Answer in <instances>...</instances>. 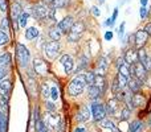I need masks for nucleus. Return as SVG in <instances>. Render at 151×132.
Instances as JSON below:
<instances>
[{
  "mask_svg": "<svg viewBox=\"0 0 151 132\" xmlns=\"http://www.w3.org/2000/svg\"><path fill=\"white\" fill-rule=\"evenodd\" d=\"M83 32H85V24L82 21H74L72 28L66 33L68 34V42H77L83 34Z\"/></svg>",
  "mask_w": 151,
  "mask_h": 132,
  "instance_id": "nucleus-4",
  "label": "nucleus"
},
{
  "mask_svg": "<svg viewBox=\"0 0 151 132\" xmlns=\"http://www.w3.org/2000/svg\"><path fill=\"white\" fill-rule=\"evenodd\" d=\"M41 95L44 96L45 99H48L50 96V88L48 87L47 83H42L41 85Z\"/></svg>",
  "mask_w": 151,
  "mask_h": 132,
  "instance_id": "nucleus-35",
  "label": "nucleus"
},
{
  "mask_svg": "<svg viewBox=\"0 0 151 132\" xmlns=\"http://www.w3.org/2000/svg\"><path fill=\"white\" fill-rule=\"evenodd\" d=\"M49 11L50 9L45 4L39 3V4H36L33 7V9H32V15H33V17L36 19V20H45V19L49 16Z\"/></svg>",
  "mask_w": 151,
  "mask_h": 132,
  "instance_id": "nucleus-8",
  "label": "nucleus"
},
{
  "mask_svg": "<svg viewBox=\"0 0 151 132\" xmlns=\"http://www.w3.org/2000/svg\"><path fill=\"white\" fill-rule=\"evenodd\" d=\"M40 119H41V116H40V108H39V106H36L33 110V124L36 126V123L39 122Z\"/></svg>",
  "mask_w": 151,
  "mask_h": 132,
  "instance_id": "nucleus-36",
  "label": "nucleus"
},
{
  "mask_svg": "<svg viewBox=\"0 0 151 132\" xmlns=\"http://www.w3.org/2000/svg\"><path fill=\"white\" fill-rule=\"evenodd\" d=\"M139 1H141V5H142V7H146L147 3H149V0H139Z\"/></svg>",
  "mask_w": 151,
  "mask_h": 132,
  "instance_id": "nucleus-54",
  "label": "nucleus"
},
{
  "mask_svg": "<svg viewBox=\"0 0 151 132\" xmlns=\"http://www.w3.org/2000/svg\"><path fill=\"white\" fill-rule=\"evenodd\" d=\"M73 132H88V128H86L85 126L80 124V126H77V127H74Z\"/></svg>",
  "mask_w": 151,
  "mask_h": 132,
  "instance_id": "nucleus-45",
  "label": "nucleus"
},
{
  "mask_svg": "<svg viewBox=\"0 0 151 132\" xmlns=\"http://www.w3.org/2000/svg\"><path fill=\"white\" fill-rule=\"evenodd\" d=\"M147 13H149V9H147L146 7H141V9H139V16H141V19H146Z\"/></svg>",
  "mask_w": 151,
  "mask_h": 132,
  "instance_id": "nucleus-43",
  "label": "nucleus"
},
{
  "mask_svg": "<svg viewBox=\"0 0 151 132\" xmlns=\"http://www.w3.org/2000/svg\"><path fill=\"white\" fill-rule=\"evenodd\" d=\"M39 34H40L39 29L35 28V26H29V28L25 29L24 36H25L27 40H35V39H37V37H39Z\"/></svg>",
  "mask_w": 151,
  "mask_h": 132,
  "instance_id": "nucleus-24",
  "label": "nucleus"
},
{
  "mask_svg": "<svg viewBox=\"0 0 151 132\" xmlns=\"http://www.w3.org/2000/svg\"><path fill=\"white\" fill-rule=\"evenodd\" d=\"M125 21H122V24L119 25V29H118V36H119V40L123 39V36H125Z\"/></svg>",
  "mask_w": 151,
  "mask_h": 132,
  "instance_id": "nucleus-42",
  "label": "nucleus"
},
{
  "mask_svg": "<svg viewBox=\"0 0 151 132\" xmlns=\"http://www.w3.org/2000/svg\"><path fill=\"white\" fill-rule=\"evenodd\" d=\"M99 126V128H102V130H107L110 132H118V128L115 127V124L113 123L111 119H107V118H105V119L99 120V122H97Z\"/></svg>",
  "mask_w": 151,
  "mask_h": 132,
  "instance_id": "nucleus-19",
  "label": "nucleus"
},
{
  "mask_svg": "<svg viewBox=\"0 0 151 132\" xmlns=\"http://www.w3.org/2000/svg\"><path fill=\"white\" fill-rule=\"evenodd\" d=\"M93 85H96L97 87L101 90V93L104 94L105 88H106V79H105V75H98L96 74V79H94V83Z\"/></svg>",
  "mask_w": 151,
  "mask_h": 132,
  "instance_id": "nucleus-23",
  "label": "nucleus"
},
{
  "mask_svg": "<svg viewBox=\"0 0 151 132\" xmlns=\"http://www.w3.org/2000/svg\"><path fill=\"white\" fill-rule=\"evenodd\" d=\"M50 98H52V101H57L58 99V90L56 86L50 87Z\"/></svg>",
  "mask_w": 151,
  "mask_h": 132,
  "instance_id": "nucleus-39",
  "label": "nucleus"
},
{
  "mask_svg": "<svg viewBox=\"0 0 151 132\" xmlns=\"http://www.w3.org/2000/svg\"><path fill=\"white\" fill-rule=\"evenodd\" d=\"M83 79H85L86 85H93L94 79H96V73L94 71H88L86 74H83Z\"/></svg>",
  "mask_w": 151,
  "mask_h": 132,
  "instance_id": "nucleus-32",
  "label": "nucleus"
},
{
  "mask_svg": "<svg viewBox=\"0 0 151 132\" xmlns=\"http://www.w3.org/2000/svg\"><path fill=\"white\" fill-rule=\"evenodd\" d=\"M35 130H36V132H49V130H48L47 124H45L44 119H40L39 122L36 123V126H35Z\"/></svg>",
  "mask_w": 151,
  "mask_h": 132,
  "instance_id": "nucleus-29",
  "label": "nucleus"
},
{
  "mask_svg": "<svg viewBox=\"0 0 151 132\" xmlns=\"http://www.w3.org/2000/svg\"><path fill=\"white\" fill-rule=\"evenodd\" d=\"M131 111H133V110H130L127 106H125V104H123L122 110H121V114H119V119H121V122H126V120L130 119V116H131Z\"/></svg>",
  "mask_w": 151,
  "mask_h": 132,
  "instance_id": "nucleus-27",
  "label": "nucleus"
},
{
  "mask_svg": "<svg viewBox=\"0 0 151 132\" xmlns=\"http://www.w3.org/2000/svg\"><path fill=\"white\" fill-rule=\"evenodd\" d=\"M129 67H130V74H131V77H135L137 79H139L142 83L146 81L147 75H149V70H147L146 67L142 65L139 61H137L135 64L130 65Z\"/></svg>",
  "mask_w": 151,
  "mask_h": 132,
  "instance_id": "nucleus-6",
  "label": "nucleus"
},
{
  "mask_svg": "<svg viewBox=\"0 0 151 132\" xmlns=\"http://www.w3.org/2000/svg\"><path fill=\"white\" fill-rule=\"evenodd\" d=\"M88 62H89L88 58H86L85 56H81V61H80L81 65H78V70H77V71H80V70H82V69H85V67H88Z\"/></svg>",
  "mask_w": 151,
  "mask_h": 132,
  "instance_id": "nucleus-37",
  "label": "nucleus"
},
{
  "mask_svg": "<svg viewBox=\"0 0 151 132\" xmlns=\"http://www.w3.org/2000/svg\"><path fill=\"white\" fill-rule=\"evenodd\" d=\"M5 74H7V69L5 67H0V81L5 77Z\"/></svg>",
  "mask_w": 151,
  "mask_h": 132,
  "instance_id": "nucleus-49",
  "label": "nucleus"
},
{
  "mask_svg": "<svg viewBox=\"0 0 151 132\" xmlns=\"http://www.w3.org/2000/svg\"><path fill=\"white\" fill-rule=\"evenodd\" d=\"M45 1H47V3H49V4H50V3H52L53 0H45Z\"/></svg>",
  "mask_w": 151,
  "mask_h": 132,
  "instance_id": "nucleus-58",
  "label": "nucleus"
},
{
  "mask_svg": "<svg viewBox=\"0 0 151 132\" xmlns=\"http://www.w3.org/2000/svg\"><path fill=\"white\" fill-rule=\"evenodd\" d=\"M127 1H129V0H121V1H119V5H121V4H126Z\"/></svg>",
  "mask_w": 151,
  "mask_h": 132,
  "instance_id": "nucleus-56",
  "label": "nucleus"
},
{
  "mask_svg": "<svg viewBox=\"0 0 151 132\" xmlns=\"http://www.w3.org/2000/svg\"><path fill=\"white\" fill-rule=\"evenodd\" d=\"M33 69L36 74L39 75H47L48 74V64L42 58H35L33 60Z\"/></svg>",
  "mask_w": 151,
  "mask_h": 132,
  "instance_id": "nucleus-11",
  "label": "nucleus"
},
{
  "mask_svg": "<svg viewBox=\"0 0 151 132\" xmlns=\"http://www.w3.org/2000/svg\"><path fill=\"white\" fill-rule=\"evenodd\" d=\"M123 64H125V60H123V57H119V58L117 60V64H115V66L119 67V66H122Z\"/></svg>",
  "mask_w": 151,
  "mask_h": 132,
  "instance_id": "nucleus-50",
  "label": "nucleus"
},
{
  "mask_svg": "<svg viewBox=\"0 0 151 132\" xmlns=\"http://www.w3.org/2000/svg\"><path fill=\"white\" fill-rule=\"evenodd\" d=\"M69 1H70V0H53V1L50 3V5H52L53 8H65V7H68Z\"/></svg>",
  "mask_w": 151,
  "mask_h": 132,
  "instance_id": "nucleus-31",
  "label": "nucleus"
},
{
  "mask_svg": "<svg viewBox=\"0 0 151 132\" xmlns=\"http://www.w3.org/2000/svg\"><path fill=\"white\" fill-rule=\"evenodd\" d=\"M149 34H147V32L145 31V29H138V31L134 33V45H135V48H143L145 45H146L147 40H149Z\"/></svg>",
  "mask_w": 151,
  "mask_h": 132,
  "instance_id": "nucleus-9",
  "label": "nucleus"
},
{
  "mask_svg": "<svg viewBox=\"0 0 151 132\" xmlns=\"http://www.w3.org/2000/svg\"><path fill=\"white\" fill-rule=\"evenodd\" d=\"M107 67H109V64H107V60L105 57H99L98 61H97V66H96V73L98 75H105L107 71Z\"/></svg>",
  "mask_w": 151,
  "mask_h": 132,
  "instance_id": "nucleus-18",
  "label": "nucleus"
},
{
  "mask_svg": "<svg viewBox=\"0 0 151 132\" xmlns=\"http://www.w3.org/2000/svg\"><path fill=\"white\" fill-rule=\"evenodd\" d=\"M111 91H113L114 94H117L118 91H121L119 86H118V81H117V78H114V79H113V83H111Z\"/></svg>",
  "mask_w": 151,
  "mask_h": 132,
  "instance_id": "nucleus-41",
  "label": "nucleus"
},
{
  "mask_svg": "<svg viewBox=\"0 0 151 132\" xmlns=\"http://www.w3.org/2000/svg\"><path fill=\"white\" fill-rule=\"evenodd\" d=\"M150 64H151V57H150Z\"/></svg>",
  "mask_w": 151,
  "mask_h": 132,
  "instance_id": "nucleus-60",
  "label": "nucleus"
},
{
  "mask_svg": "<svg viewBox=\"0 0 151 132\" xmlns=\"http://www.w3.org/2000/svg\"><path fill=\"white\" fill-rule=\"evenodd\" d=\"M60 62L63 64L64 66V71H65V74H70L72 70L74 69V60L72 56L69 54H63L60 58Z\"/></svg>",
  "mask_w": 151,
  "mask_h": 132,
  "instance_id": "nucleus-12",
  "label": "nucleus"
},
{
  "mask_svg": "<svg viewBox=\"0 0 151 132\" xmlns=\"http://www.w3.org/2000/svg\"><path fill=\"white\" fill-rule=\"evenodd\" d=\"M86 87V82L83 79V75H77L69 82L68 85V94L70 96H78L83 93Z\"/></svg>",
  "mask_w": 151,
  "mask_h": 132,
  "instance_id": "nucleus-1",
  "label": "nucleus"
},
{
  "mask_svg": "<svg viewBox=\"0 0 151 132\" xmlns=\"http://www.w3.org/2000/svg\"><path fill=\"white\" fill-rule=\"evenodd\" d=\"M90 108H89V106H85V104H82V106L78 108L77 114H76V120L80 123H85L88 122L89 119H90Z\"/></svg>",
  "mask_w": 151,
  "mask_h": 132,
  "instance_id": "nucleus-10",
  "label": "nucleus"
},
{
  "mask_svg": "<svg viewBox=\"0 0 151 132\" xmlns=\"http://www.w3.org/2000/svg\"><path fill=\"white\" fill-rule=\"evenodd\" d=\"M145 31L147 32V34H149V36H151V23H147L146 24V26H145Z\"/></svg>",
  "mask_w": 151,
  "mask_h": 132,
  "instance_id": "nucleus-52",
  "label": "nucleus"
},
{
  "mask_svg": "<svg viewBox=\"0 0 151 132\" xmlns=\"http://www.w3.org/2000/svg\"><path fill=\"white\" fill-rule=\"evenodd\" d=\"M74 24V19L73 16H66V17H64L61 21H58L57 23V28L61 31V33H68L69 29L72 28V25Z\"/></svg>",
  "mask_w": 151,
  "mask_h": 132,
  "instance_id": "nucleus-13",
  "label": "nucleus"
},
{
  "mask_svg": "<svg viewBox=\"0 0 151 132\" xmlns=\"http://www.w3.org/2000/svg\"><path fill=\"white\" fill-rule=\"evenodd\" d=\"M9 42V37H8L7 32H3L0 31V46H4Z\"/></svg>",
  "mask_w": 151,
  "mask_h": 132,
  "instance_id": "nucleus-34",
  "label": "nucleus"
},
{
  "mask_svg": "<svg viewBox=\"0 0 151 132\" xmlns=\"http://www.w3.org/2000/svg\"><path fill=\"white\" fill-rule=\"evenodd\" d=\"M105 40L106 41H111L113 40V37H114V34H113V32L111 31H107V32H105Z\"/></svg>",
  "mask_w": 151,
  "mask_h": 132,
  "instance_id": "nucleus-46",
  "label": "nucleus"
},
{
  "mask_svg": "<svg viewBox=\"0 0 151 132\" xmlns=\"http://www.w3.org/2000/svg\"><path fill=\"white\" fill-rule=\"evenodd\" d=\"M45 108H47V111L48 112H56V104L53 103V102H49V101H47L45 102Z\"/></svg>",
  "mask_w": 151,
  "mask_h": 132,
  "instance_id": "nucleus-38",
  "label": "nucleus"
},
{
  "mask_svg": "<svg viewBox=\"0 0 151 132\" xmlns=\"http://www.w3.org/2000/svg\"><path fill=\"white\" fill-rule=\"evenodd\" d=\"M0 11L1 12L7 11V0H0Z\"/></svg>",
  "mask_w": 151,
  "mask_h": 132,
  "instance_id": "nucleus-47",
  "label": "nucleus"
},
{
  "mask_svg": "<svg viewBox=\"0 0 151 132\" xmlns=\"http://www.w3.org/2000/svg\"><path fill=\"white\" fill-rule=\"evenodd\" d=\"M0 26H1V31L3 32H7L8 31V28H9V21H8V19L7 17H4L1 20V24H0Z\"/></svg>",
  "mask_w": 151,
  "mask_h": 132,
  "instance_id": "nucleus-40",
  "label": "nucleus"
},
{
  "mask_svg": "<svg viewBox=\"0 0 151 132\" xmlns=\"http://www.w3.org/2000/svg\"><path fill=\"white\" fill-rule=\"evenodd\" d=\"M60 42L58 41H49V42H45L44 45H42V53H44V56L48 58V60H55L56 57H57L58 52H60Z\"/></svg>",
  "mask_w": 151,
  "mask_h": 132,
  "instance_id": "nucleus-5",
  "label": "nucleus"
},
{
  "mask_svg": "<svg viewBox=\"0 0 151 132\" xmlns=\"http://www.w3.org/2000/svg\"><path fill=\"white\" fill-rule=\"evenodd\" d=\"M145 85H147L149 87H151V74L149 73V75H147V78H146V81H145Z\"/></svg>",
  "mask_w": 151,
  "mask_h": 132,
  "instance_id": "nucleus-51",
  "label": "nucleus"
},
{
  "mask_svg": "<svg viewBox=\"0 0 151 132\" xmlns=\"http://www.w3.org/2000/svg\"><path fill=\"white\" fill-rule=\"evenodd\" d=\"M123 60H125V62L129 66L133 65V64H135L137 61H138V50L133 49V48L127 49L126 53H125V56H123Z\"/></svg>",
  "mask_w": 151,
  "mask_h": 132,
  "instance_id": "nucleus-14",
  "label": "nucleus"
},
{
  "mask_svg": "<svg viewBox=\"0 0 151 132\" xmlns=\"http://www.w3.org/2000/svg\"><path fill=\"white\" fill-rule=\"evenodd\" d=\"M117 81H118V86H119V88L121 90H125L126 87H127V82H129V77H126V75H123V74H121L119 71H118V74H117Z\"/></svg>",
  "mask_w": 151,
  "mask_h": 132,
  "instance_id": "nucleus-26",
  "label": "nucleus"
},
{
  "mask_svg": "<svg viewBox=\"0 0 151 132\" xmlns=\"http://www.w3.org/2000/svg\"><path fill=\"white\" fill-rule=\"evenodd\" d=\"M90 12L93 13L96 17H98V16H101V11L98 9V7H96V5H93V7H90Z\"/></svg>",
  "mask_w": 151,
  "mask_h": 132,
  "instance_id": "nucleus-44",
  "label": "nucleus"
},
{
  "mask_svg": "<svg viewBox=\"0 0 151 132\" xmlns=\"http://www.w3.org/2000/svg\"><path fill=\"white\" fill-rule=\"evenodd\" d=\"M106 106V112L110 115V116H114V118H119L121 114V110L123 107V103L121 101H118L117 98H111L107 101V103L105 104Z\"/></svg>",
  "mask_w": 151,
  "mask_h": 132,
  "instance_id": "nucleus-7",
  "label": "nucleus"
},
{
  "mask_svg": "<svg viewBox=\"0 0 151 132\" xmlns=\"http://www.w3.org/2000/svg\"><path fill=\"white\" fill-rule=\"evenodd\" d=\"M142 86L143 83L141 82L139 79H137L135 77H130L129 78V82H127V88L130 90V93H139L142 90Z\"/></svg>",
  "mask_w": 151,
  "mask_h": 132,
  "instance_id": "nucleus-15",
  "label": "nucleus"
},
{
  "mask_svg": "<svg viewBox=\"0 0 151 132\" xmlns=\"http://www.w3.org/2000/svg\"><path fill=\"white\" fill-rule=\"evenodd\" d=\"M98 3H101V4H104V3H105V0H98Z\"/></svg>",
  "mask_w": 151,
  "mask_h": 132,
  "instance_id": "nucleus-57",
  "label": "nucleus"
},
{
  "mask_svg": "<svg viewBox=\"0 0 151 132\" xmlns=\"http://www.w3.org/2000/svg\"><path fill=\"white\" fill-rule=\"evenodd\" d=\"M147 15H150V16H151V7H150V9H149V13H147Z\"/></svg>",
  "mask_w": 151,
  "mask_h": 132,
  "instance_id": "nucleus-59",
  "label": "nucleus"
},
{
  "mask_svg": "<svg viewBox=\"0 0 151 132\" xmlns=\"http://www.w3.org/2000/svg\"><path fill=\"white\" fill-rule=\"evenodd\" d=\"M21 13H23V8H21L20 3H13L12 7H11V16H12V20H13V23H15L16 28H17V20Z\"/></svg>",
  "mask_w": 151,
  "mask_h": 132,
  "instance_id": "nucleus-16",
  "label": "nucleus"
},
{
  "mask_svg": "<svg viewBox=\"0 0 151 132\" xmlns=\"http://www.w3.org/2000/svg\"><path fill=\"white\" fill-rule=\"evenodd\" d=\"M131 98H133V106L134 108H138V107H142L145 106V96L141 94V91L139 93H134L133 95H131Z\"/></svg>",
  "mask_w": 151,
  "mask_h": 132,
  "instance_id": "nucleus-22",
  "label": "nucleus"
},
{
  "mask_svg": "<svg viewBox=\"0 0 151 132\" xmlns=\"http://www.w3.org/2000/svg\"><path fill=\"white\" fill-rule=\"evenodd\" d=\"M0 132H7V118L0 111Z\"/></svg>",
  "mask_w": 151,
  "mask_h": 132,
  "instance_id": "nucleus-33",
  "label": "nucleus"
},
{
  "mask_svg": "<svg viewBox=\"0 0 151 132\" xmlns=\"http://www.w3.org/2000/svg\"><path fill=\"white\" fill-rule=\"evenodd\" d=\"M89 108H90V114H91V118H93L94 122H99V120L105 119L107 115L106 112V106H105L104 103H99V102H91L90 106H89Z\"/></svg>",
  "mask_w": 151,
  "mask_h": 132,
  "instance_id": "nucleus-3",
  "label": "nucleus"
},
{
  "mask_svg": "<svg viewBox=\"0 0 151 132\" xmlns=\"http://www.w3.org/2000/svg\"><path fill=\"white\" fill-rule=\"evenodd\" d=\"M28 19H29V13L28 12H23L20 15V17H19V26H21V28H25L27 26V23H28Z\"/></svg>",
  "mask_w": 151,
  "mask_h": 132,
  "instance_id": "nucleus-30",
  "label": "nucleus"
},
{
  "mask_svg": "<svg viewBox=\"0 0 151 132\" xmlns=\"http://www.w3.org/2000/svg\"><path fill=\"white\" fill-rule=\"evenodd\" d=\"M147 126H149V128L151 130V114L149 115V120H147Z\"/></svg>",
  "mask_w": 151,
  "mask_h": 132,
  "instance_id": "nucleus-55",
  "label": "nucleus"
},
{
  "mask_svg": "<svg viewBox=\"0 0 151 132\" xmlns=\"http://www.w3.org/2000/svg\"><path fill=\"white\" fill-rule=\"evenodd\" d=\"M102 93L96 85H89V88H88V98L90 99L91 102H96L101 98Z\"/></svg>",
  "mask_w": 151,
  "mask_h": 132,
  "instance_id": "nucleus-20",
  "label": "nucleus"
},
{
  "mask_svg": "<svg viewBox=\"0 0 151 132\" xmlns=\"http://www.w3.org/2000/svg\"><path fill=\"white\" fill-rule=\"evenodd\" d=\"M11 64V54L9 53H4L0 56V67H7Z\"/></svg>",
  "mask_w": 151,
  "mask_h": 132,
  "instance_id": "nucleus-28",
  "label": "nucleus"
},
{
  "mask_svg": "<svg viewBox=\"0 0 151 132\" xmlns=\"http://www.w3.org/2000/svg\"><path fill=\"white\" fill-rule=\"evenodd\" d=\"M145 131V123L139 119H135L130 123L127 132H143Z\"/></svg>",
  "mask_w": 151,
  "mask_h": 132,
  "instance_id": "nucleus-21",
  "label": "nucleus"
},
{
  "mask_svg": "<svg viewBox=\"0 0 151 132\" xmlns=\"http://www.w3.org/2000/svg\"><path fill=\"white\" fill-rule=\"evenodd\" d=\"M48 34H49L50 40H53V41H60L61 36H63V33H61V31L57 28V25L52 26V28L49 29V32H48Z\"/></svg>",
  "mask_w": 151,
  "mask_h": 132,
  "instance_id": "nucleus-25",
  "label": "nucleus"
},
{
  "mask_svg": "<svg viewBox=\"0 0 151 132\" xmlns=\"http://www.w3.org/2000/svg\"><path fill=\"white\" fill-rule=\"evenodd\" d=\"M104 25H106V26H113V25H114V23L111 21V19H107V20L104 23Z\"/></svg>",
  "mask_w": 151,
  "mask_h": 132,
  "instance_id": "nucleus-53",
  "label": "nucleus"
},
{
  "mask_svg": "<svg viewBox=\"0 0 151 132\" xmlns=\"http://www.w3.org/2000/svg\"><path fill=\"white\" fill-rule=\"evenodd\" d=\"M16 60L21 67H27L31 60V52L23 44H16Z\"/></svg>",
  "mask_w": 151,
  "mask_h": 132,
  "instance_id": "nucleus-2",
  "label": "nucleus"
},
{
  "mask_svg": "<svg viewBox=\"0 0 151 132\" xmlns=\"http://www.w3.org/2000/svg\"><path fill=\"white\" fill-rule=\"evenodd\" d=\"M11 87H12L11 81L8 79V78H3V79L0 81V95L7 98L11 93Z\"/></svg>",
  "mask_w": 151,
  "mask_h": 132,
  "instance_id": "nucleus-17",
  "label": "nucleus"
},
{
  "mask_svg": "<svg viewBox=\"0 0 151 132\" xmlns=\"http://www.w3.org/2000/svg\"><path fill=\"white\" fill-rule=\"evenodd\" d=\"M117 17H118V8H115L114 11H113V16H111V21L115 24V20H117Z\"/></svg>",
  "mask_w": 151,
  "mask_h": 132,
  "instance_id": "nucleus-48",
  "label": "nucleus"
}]
</instances>
